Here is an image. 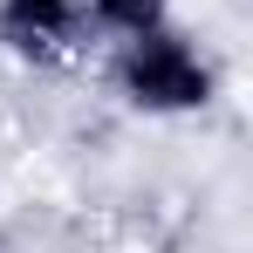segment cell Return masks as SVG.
I'll use <instances>...</instances> for the list:
<instances>
[{
  "label": "cell",
  "mask_w": 253,
  "mask_h": 253,
  "mask_svg": "<svg viewBox=\"0 0 253 253\" xmlns=\"http://www.w3.org/2000/svg\"><path fill=\"white\" fill-rule=\"evenodd\" d=\"M110 83L144 117H199L219 96V69L206 62V48L192 42L178 21H165V28H144V35L110 42Z\"/></svg>",
  "instance_id": "6da1fadb"
},
{
  "label": "cell",
  "mask_w": 253,
  "mask_h": 253,
  "mask_svg": "<svg viewBox=\"0 0 253 253\" xmlns=\"http://www.w3.org/2000/svg\"><path fill=\"white\" fill-rule=\"evenodd\" d=\"M83 0H0V42L35 62H69L83 48Z\"/></svg>",
  "instance_id": "7a4b0ae2"
},
{
  "label": "cell",
  "mask_w": 253,
  "mask_h": 253,
  "mask_svg": "<svg viewBox=\"0 0 253 253\" xmlns=\"http://www.w3.org/2000/svg\"><path fill=\"white\" fill-rule=\"evenodd\" d=\"M165 21H171V0H83V28L103 42H124V35L165 28Z\"/></svg>",
  "instance_id": "3957f363"
}]
</instances>
